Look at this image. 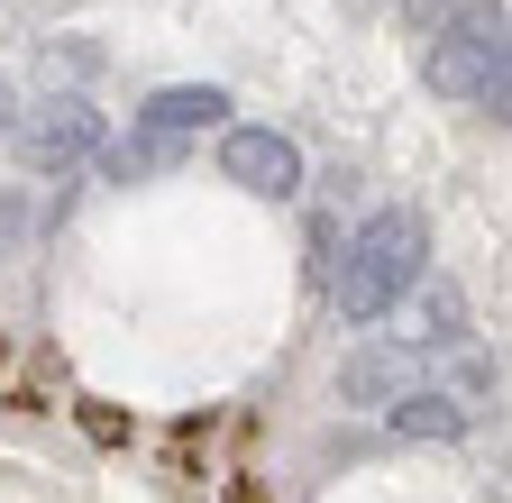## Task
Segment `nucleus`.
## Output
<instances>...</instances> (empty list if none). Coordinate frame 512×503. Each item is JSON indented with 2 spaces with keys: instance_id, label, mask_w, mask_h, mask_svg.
I'll return each mask as SVG.
<instances>
[{
  "instance_id": "obj_1",
  "label": "nucleus",
  "mask_w": 512,
  "mask_h": 503,
  "mask_svg": "<svg viewBox=\"0 0 512 503\" xmlns=\"http://www.w3.org/2000/svg\"><path fill=\"white\" fill-rule=\"evenodd\" d=\"M421 257H430V238H421V220L412 211H366L348 238H339V257H330V311L348 330H375L384 311L403 302V284L421 275Z\"/></svg>"
},
{
  "instance_id": "obj_2",
  "label": "nucleus",
  "mask_w": 512,
  "mask_h": 503,
  "mask_svg": "<svg viewBox=\"0 0 512 503\" xmlns=\"http://www.w3.org/2000/svg\"><path fill=\"white\" fill-rule=\"evenodd\" d=\"M421 83L439 101L503 110V0H467V10H448V28L421 55Z\"/></svg>"
},
{
  "instance_id": "obj_3",
  "label": "nucleus",
  "mask_w": 512,
  "mask_h": 503,
  "mask_svg": "<svg viewBox=\"0 0 512 503\" xmlns=\"http://www.w3.org/2000/svg\"><path fill=\"white\" fill-rule=\"evenodd\" d=\"M220 183H238V193H256V202H302V147L284 138V129H266V119H220Z\"/></svg>"
},
{
  "instance_id": "obj_4",
  "label": "nucleus",
  "mask_w": 512,
  "mask_h": 503,
  "mask_svg": "<svg viewBox=\"0 0 512 503\" xmlns=\"http://www.w3.org/2000/svg\"><path fill=\"white\" fill-rule=\"evenodd\" d=\"M101 138H110V119H101V110H92L83 92H55V101H46L37 119L19 110V129H10V147H19V156H28L37 174H55V183L74 174V165H92V147H101Z\"/></svg>"
},
{
  "instance_id": "obj_5",
  "label": "nucleus",
  "mask_w": 512,
  "mask_h": 503,
  "mask_svg": "<svg viewBox=\"0 0 512 503\" xmlns=\"http://www.w3.org/2000/svg\"><path fill=\"white\" fill-rule=\"evenodd\" d=\"M339 403H357V412H384L403 385H421V348L412 339H357L348 357H339Z\"/></svg>"
},
{
  "instance_id": "obj_6",
  "label": "nucleus",
  "mask_w": 512,
  "mask_h": 503,
  "mask_svg": "<svg viewBox=\"0 0 512 503\" xmlns=\"http://www.w3.org/2000/svg\"><path fill=\"white\" fill-rule=\"evenodd\" d=\"M238 101L220 92V83H156L147 101H138V129L147 138H202V129H220Z\"/></svg>"
},
{
  "instance_id": "obj_7",
  "label": "nucleus",
  "mask_w": 512,
  "mask_h": 503,
  "mask_svg": "<svg viewBox=\"0 0 512 503\" xmlns=\"http://www.w3.org/2000/svg\"><path fill=\"white\" fill-rule=\"evenodd\" d=\"M403 311H412V348H467V293H458V275H412L403 284Z\"/></svg>"
},
{
  "instance_id": "obj_8",
  "label": "nucleus",
  "mask_w": 512,
  "mask_h": 503,
  "mask_svg": "<svg viewBox=\"0 0 512 503\" xmlns=\"http://www.w3.org/2000/svg\"><path fill=\"white\" fill-rule=\"evenodd\" d=\"M384 421H394V439H458L476 412L448 394V385H403L394 403H384Z\"/></svg>"
},
{
  "instance_id": "obj_9",
  "label": "nucleus",
  "mask_w": 512,
  "mask_h": 503,
  "mask_svg": "<svg viewBox=\"0 0 512 503\" xmlns=\"http://www.w3.org/2000/svg\"><path fill=\"white\" fill-rule=\"evenodd\" d=\"M174 156H183V138H101L92 147V165L110 174V183H156V174H174Z\"/></svg>"
},
{
  "instance_id": "obj_10",
  "label": "nucleus",
  "mask_w": 512,
  "mask_h": 503,
  "mask_svg": "<svg viewBox=\"0 0 512 503\" xmlns=\"http://www.w3.org/2000/svg\"><path fill=\"white\" fill-rule=\"evenodd\" d=\"M494 385H503V375H494V357H467V366H458V385H448V394H458V403L476 412V403H485Z\"/></svg>"
},
{
  "instance_id": "obj_11",
  "label": "nucleus",
  "mask_w": 512,
  "mask_h": 503,
  "mask_svg": "<svg viewBox=\"0 0 512 503\" xmlns=\"http://www.w3.org/2000/svg\"><path fill=\"white\" fill-rule=\"evenodd\" d=\"M19 229H28V193H0V247H19Z\"/></svg>"
},
{
  "instance_id": "obj_12",
  "label": "nucleus",
  "mask_w": 512,
  "mask_h": 503,
  "mask_svg": "<svg viewBox=\"0 0 512 503\" xmlns=\"http://www.w3.org/2000/svg\"><path fill=\"white\" fill-rule=\"evenodd\" d=\"M10 129H19V83L0 74V147H10Z\"/></svg>"
}]
</instances>
